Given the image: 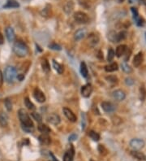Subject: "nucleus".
I'll use <instances>...</instances> for the list:
<instances>
[{"mask_svg": "<svg viewBox=\"0 0 146 161\" xmlns=\"http://www.w3.org/2000/svg\"><path fill=\"white\" fill-rule=\"evenodd\" d=\"M4 76L6 82L8 83L13 82L16 77V70L12 66H8L5 69Z\"/></svg>", "mask_w": 146, "mask_h": 161, "instance_id": "7ed1b4c3", "label": "nucleus"}, {"mask_svg": "<svg viewBox=\"0 0 146 161\" xmlns=\"http://www.w3.org/2000/svg\"><path fill=\"white\" fill-rule=\"evenodd\" d=\"M49 48L51 49V50H54V51H61V47L57 43H52L49 45Z\"/></svg>", "mask_w": 146, "mask_h": 161, "instance_id": "58836bf2", "label": "nucleus"}, {"mask_svg": "<svg viewBox=\"0 0 146 161\" xmlns=\"http://www.w3.org/2000/svg\"><path fill=\"white\" fill-rule=\"evenodd\" d=\"M31 115H32L33 118L36 121L42 122V116H41V115H40L39 113H37V112H33V113L31 114Z\"/></svg>", "mask_w": 146, "mask_h": 161, "instance_id": "e433bc0d", "label": "nucleus"}, {"mask_svg": "<svg viewBox=\"0 0 146 161\" xmlns=\"http://www.w3.org/2000/svg\"><path fill=\"white\" fill-rule=\"evenodd\" d=\"M90 161H94V160H90Z\"/></svg>", "mask_w": 146, "mask_h": 161, "instance_id": "3c124183", "label": "nucleus"}, {"mask_svg": "<svg viewBox=\"0 0 146 161\" xmlns=\"http://www.w3.org/2000/svg\"><path fill=\"white\" fill-rule=\"evenodd\" d=\"M21 127L23 129V130L26 132V133H33V130H34V127H31V126H27V125H22L21 124Z\"/></svg>", "mask_w": 146, "mask_h": 161, "instance_id": "c9c22d12", "label": "nucleus"}, {"mask_svg": "<svg viewBox=\"0 0 146 161\" xmlns=\"http://www.w3.org/2000/svg\"><path fill=\"white\" fill-rule=\"evenodd\" d=\"M33 96H34L35 99L38 103H44L46 101V96L44 95V93L38 88H36L34 90Z\"/></svg>", "mask_w": 146, "mask_h": 161, "instance_id": "423d86ee", "label": "nucleus"}, {"mask_svg": "<svg viewBox=\"0 0 146 161\" xmlns=\"http://www.w3.org/2000/svg\"><path fill=\"white\" fill-rule=\"evenodd\" d=\"M74 9V3H73L72 1H69V2H67V3L64 5V8H63V10L64 12L67 14H70Z\"/></svg>", "mask_w": 146, "mask_h": 161, "instance_id": "5701e85b", "label": "nucleus"}, {"mask_svg": "<svg viewBox=\"0 0 146 161\" xmlns=\"http://www.w3.org/2000/svg\"><path fill=\"white\" fill-rule=\"evenodd\" d=\"M20 4L16 0H8L7 3L3 6L4 8H17Z\"/></svg>", "mask_w": 146, "mask_h": 161, "instance_id": "a211bd4d", "label": "nucleus"}, {"mask_svg": "<svg viewBox=\"0 0 146 161\" xmlns=\"http://www.w3.org/2000/svg\"><path fill=\"white\" fill-rule=\"evenodd\" d=\"M88 42L89 43L91 47H94L99 42V37L95 34H90L88 37Z\"/></svg>", "mask_w": 146, "mask_h": 161, "instance_id": "4468645a", "label": "nucleus"}, {"mask_svg": "<svg viewBox=\"0 0 146 161\" xmlns=\"http://www.w3.org/2000/svg\"><path fill=\"white\" fill-rule=\"evenodd\" d=\"M102 108L106 112H113L115 110V106L111 102H102Z\"/></svg>", "mask_w": 146, "mask_h": 161, "instance_id": "9d476101", "label": "nucleus"}, {"mask_svg": "<svg viewBox=\"0 0 146 161\" xmlns=\"http://www.w3.org/2000/svg\"><path fill=\"white\" fill-rule=\"evenodd\" d=\"M3 75L2 73V72L0 71V86L3 85Z\"/></svg>", "mask_w": 146, "mask_h": 161, "instance_id": "37998d69", "label": "nucleus"}, {"mask_svg": "<svg viewBox=\"0 0 146 161\" xmlns=\"http://www.w3.org/2000/svg\"><path fill=\"white\" fill-rule=\"evenodd\" d=\"M128 36V33L126 31H122L120 33L117 34V42H120L122 40H124Z\"/></svg>", "mask_w": 146, "mask_h": 161, "instance_id": "7c9ffc66", "label": "nucleus"}, {"mask_svg": "<svg viewBox=\"0 0 146 161\" xmlns=\"http://www.w3.org/2000/svg\"><path fill=\"white\" fill-rule=\"evenodd\" d=\"M121 67H122V69L126 73H132V68L130 67L128 64H127L126 62H123V63H122V64H121Z\"/></svg>", "mask_w": 146, "mask_h": 161, "instance_id": "c756f323", "label": "nucleus"}, {"mask_svg": "<svg viewBox=\"0 0 146 161\" xmlns=\"http://www.w3.org/2000/svg\"><path fill=\"white\" fill-rule=\"evenodd\" d=\"M63 114L65 115V116L68 118L70 121H76V116L75 114L73 113L72 110H70V109L68 108H64L63 109Z\"/></svg>", "mask_w": 146, "mask_h": 161, "instance_id": "1a4fd4ad", "label": "nucleus"}, {"mask_svg": "<svg viewBox=\"0 0 146 161\" xmlns=\"http://www.w3.org/2000/svg\"><path fill=\"white\" fill-rule=\"evenodd\" d=\"M13 51L19 57H25L29 53V48L25 42L16 41L13 45Z\"/></svg>", "mask_w": 146, "mask_h": 161, "instance_id": "f257e3e1", "label": "nucleus"}, {"mask_svg": "<svg viewBox=\"0 0 146 161\" xmlns=\"http://www.w3.org/2000/svg\"><path fill=\"white\" fill-rule=\"evenodd\" d=\"M3 42H4L3 36V34H1V32H0V45H2V44L3 43Z\"/></svg>", "mask_w": 146, "mask_h": 161, "instance_id": "a18cd8bd", "label": "nucleus"}, {"mask_svg": "<svg viewBox=\"0 0 146 161\" xmlns=\"http://www.w3.org/2000/svg\"><path fill=\"white\" fill-rule=\"evenodd\" d=\"M119 69V66L117 63H111L109 65H106L105 67V70L107 73H112V72H115Z\"/></svg>", "mask_w": 146, "mask_h": 161, "instance_id": "4be33fe9", "label": "nucleus"}, {"mask_svg": "<svg viewBox=\"0 0 146 161\" xmlns=\"http://www.w3.org/2000/svg\"><path fill=\"white\" fill-rule=\"evenodd\" d=\"M39 141L42 143L45 144V145H49L51 142L50 138L49 137V135L46 134H42V135L39 136Z\"/></svg>", "mask_w": 146, "mask_h": 161, "instance_id": "412c9836", "label": "nucleus"}, {"mask_svg": "<svg viewBox=\"0 0 146 161\" xmlns=\"http://www.w3.org/2000/svg\"><path fill=\"white\" fill-rule=\"evenodd\" d=\"M4 104L7 110H8V112H11L12 109V101H11V99H10L9 98H7V99H5Z\"/></svg>", "mask_w": 146, "mask_h": 161, "instance_id": "473e14b6", "label": "nucleus"}, {"mask_svg": "<svg viewBox=\"0 0 146 161\" xmlns=\"http://www.w3.org/2000/svg\"><path fill=\"white\" fill-rule=\"evenodd\" d=\"M47 121L52 124V125H57L60 123L61 119L59 117V116L57 115V114H50L47 116Z\"/></svg>", "mask_w": 146, "mask_h": 161, "instance_id": "9b49d317", "label": "nucleus"}, {"mask_svg": "<svg viewBox=\"0 0 146 161\" xmlns=\"http://www.w3.org/2000/svg\"><path fill=\"white\" fill-rule=\"evenodd\" d=\"M126 84L127 85H128V86H132L134 84V80L132 78H131V77H128V78H126Z\"/></svg>", "mask_w": 146, "mask_h": 161, "instance_id": "a19ab883", "label": "nucleus"}, {"mask_svg": "<svg viewBox=\"0 0 146 161\" xmlns=\"http://www.w3.org/2000/svg\"><path fill=\"white\" fill-rule=\"evenodd\" d=\"M86 35V30L85 29H78L75 34H74V38L76 41H80V40L83 39Z\"/></svg>", "mask_w": 146, "mask_h": 161, "instance_id": "dca6fc26", "label": "nucleus"}, {"mask_svg": "<svg viewBox=\"0 0 146 161\" xmlns=\"http://www.w3.org/2000/svg\"><path fill=\"white\" fill-rule=\"evenodd\" d=\"M81 117H82V129H85V120H86V116H85V113H82L81 114Z\"/></svg>", "mask_w": 146, "mask_h": 161, "instance_id": "ea45409f", "label": "nucleus"}, {"mask_svg": "<svg viewBox=\"0 0 146 161\" xmlns=\"http://www.w3.org/2000/svg\"><path fill=\"white\" fill-rule=\"evenodd\" d=\"M112 96L117 101L124 100L125 98H126V95H125L124 91H123L122 90H115L112 93Z\"/></svg>", "mask_w": 146, "mask_h": 161, "instance_id": "6e6552de", "label": "nucleus"}, {"mask_svg": "<svg viewBox=\"0 0 146 161\" xmlns=\"http://www.w3.org/2000/svg\"><path fill=\"white\" fill-rule=\"evenodd\" d=\"M6 37H7V38L8 40L10 42H14V40L16 38V34H15V31L13 29L12 27H8L7 29H6Z\"/></svg>", "mask_w": 146, "mask_h": 161, "instance_id": "f8f14e48", "label": "nucleus"}, {"mask_svg": "<svg viewBox=\"0 0 146 161\" xmlns=\"http://www.w3.org/2000/svg\"><path fill=\"white\" fill-rule=\"evenodd\" d=\"M18 116L21 121L22 125H25L27 126L33 127V123L32 121L31 118L29 117V114L27 113L25 109H20L18 112Z\"/></svg>", "mask_w": 146, "mask_h": 161, "instance_id": "f03ea898", "label": "nucleus"}, {"mask_svg": "<svg viewBox=\"0 0 146 161\" xmlns=\"http://www.w3.org/2000/svg\"><path fill=\"white\" fill-rule=\"evenodd\" d=\"M98 151L101 155H103V156H106L107 154V150H106V148L103 145H99Z\"/></svg>", "mask_w": 146, "mask_h": 161, "instance_id": "4c0bfd02", "label": "nucleus"}, {"mask_svg": "<svg viewBox=\"0 0 146 161\" xmlns=\"http://www.w3.org/2000/svg\"><path fill=\"white\" fill-rule=\"evenodd\" d=\"M8 124V116L3 112H0V125L2 127H5Z\"/></svg>", "mask_w": 146, "mask_h": 161, "instance_id": "f3484780", "label": "nucleus"}, {"mask_svg": "<svg viewBox=\"0 0 146 161\" xmlns=\"http://www.w3.org/2000/svg\"><path fill=\"white\" fill-rule=\"evenodd\" d=\"M89 136L93 141H96V142H98V141H99V139H100V135H99L98 133H96L95 131H90V132L89 133Z\"/></svg>", "mask_w": 146, "mask_h": 161, "instance_id": "2f4dec72", "label": "nucleus"}, {"mask_svg": "<svg viewBox=\"0 0 146 161\" xmlns=\"http://www.w3.org/2000/svg\"><path fill=\"white\" fill-rule=\"evenodd\" d=\"M81 73L82 77H88L89 72H88V69H87V66H86L85 62H82L81 64Z\"/></svg>", "mask_w": 146, "mask_h": 161, "instance_id": "a878e982", "label": "nucleus"}, {"mask_svg": "<svg viewBox=\"0 0 146 161\" xmlns=\"http://www.w3.org/2000/svg\"><path fill=\"white\" fill-rule=\"evenodd\" d=\"M53 68L55 69L57 71V73L59 74H62L63 73V66L60 64L59 63H58L57 61L55 60H53Z\"/></svg>", "mask_w": 146, "mask_h": 161, "instance_id": "b1692460", "label": "nucleus"}, {"mask_svg": "<svg viewBox=\"0 0 146 161\" xmlns=\"http://www.w3.org/2000/svg\"><path fill=\"white\" fill-rule=\"evenodd\" d=\"M141 2V3L144 5H146V0H139Z\"/></svg>", "mask_w": 146, "mask_h": 161, "instance_id": "09e8293b", "label": "nucleus"}, {"mask_svg": "<svg viewBox=\"0 0 146 161\" xmlns=\"http://www.w3.org/2000/svg\"><path fill=\"white\" fill-rule=\"evenodd\" d=\"M25 107L29 109V110L33 111V110H34L35 109L34 104L31 102V100L28 97H26L25 99Z\"/></svg>", "mask_w": 146, "mask_h": 161, "instance_id": "cd10ccee", "label": "nucleus"}, {"mask_svg": "<svg viewBox=\"0 0 146 161\" xmlns=\"http://www.w3.org/2000/svg\"><path fill=\"white\" fill-rule=\"evenodd\" d=\"M115 51L112 50V49H110L109 51H108V55H107V60L109 62H111L114 60V58H115Z\"/></svg>", "mask_w": 146, "mask_h": 161, "instance_id": "f704fd0d", "label": "nucleus"}, {"mask_svg": "<svg viewBox=\"0 0 146 161\" xmlns=\"http://www.w3.org/2000/svg\"><path fill=\"white\" fill-rule=\"evenodd\" d=\"M74 19L79 24H87L89 21L88 15L83 12H76L74 13Z\"/></svg>", "mask_w": 146, "mask_h": 161, "instance_id": "20e7f679", "label": "nucleus"}, {"mask_svg": "<svg viewBox=\"0 0 146 161\" xmlns=\"http://www.w3.org/2000/svg\"><path fill=\"white\" fill-rule=\"evenodd\" d=\"M108 39L112 42H117V34L115 31H111L108 34Z\"/></svg>", "mask_w": 146, "mask_h": 161, "instance_id": "c85d7f7f", "label": "nucleus"}, {"mask_svg": "<svg viewBox=\"0 0 146 161\" xmlns=\"http://www.w3.org/2000/svg\"><path fill=\"white\" fill-rule=\"evenodd\" d=\"M143 60H144L143 54H142V52H139L136 56L134 57L133 65L135 66L136 68H138V67L143 63Z\"/></svg>", "mask_w": 146, "mask_h": 161, "instance_id": "2eb2a0df", "label": "nucleus"}, {"mask_svg": "<svg viewBox=\"0 0 146 161\" xmlns=\"http://www.w3.org/2000/svg\"><path fill=\"white\" fill-rule=\"evenodd\" d=\"M50 156L52 157V160H53V161H59L58 160H57V159H56L55 157V156H54V155H53L52 153H50Z\"/></svg>", "mask_w": 146, "mask_h": 161, "instance_id": "de8ad7c7", "label": "nucleus"}, {"mask_svg": "<svg viewBox=\"0 0 146 161\" xmlns=\"http://www.w3.org/2000/svg\"><path fill=\"white\" fill-rule=\"evenodd\" d=\"M38 130L40 131L41 133L46 134H48L49 133H50V129L47 125H44V124H40V125H39Z\"/></svg>", "mask_w": 146, "mask_h": 161, "instance_id": "393cba45", "label": "nucleus"}, {"mask_svg": "<svg viewBox=\"0 0 146 161\" xmlns=\"http://www.w3.org/2000/svg\"><path fill=\"white\" fill-rule=\"evenodd\" d=\"M42 67L43 71L46 72V73L50 72V64H49V62H48L46 59H43L42 60Z\"/></svg>", "mask_w": 146, "mask_h": 161, "instance_id": "bb28decb", "label": "nucleus"}, {"mask_svg": "<svg viewBox=\"0 0 146 161\" xmlns=\"http://www.w3.org/2000/svg\"><path fill=\"white\" fill-rule=\"evenodd\" d=\"M106 81H107L108 82L111 83L113 85L118 83V78L116 77L115 76H108V77H106Z\"/></svg>", "mask_w": 146, "mask_h": 161, "instance_id": "72a5a7b5", "label": "nucleus"}, {"mask_svg": "<svg viewBox=\"0 0 146 161\" xmlns=\"http://www.w3.org/2000/svg\"><path fill=\"white\" fill-rule=\"evenodd\" d=\"M98 57L99 59H101V60H102V59H103V54H102V52L101 51H99L98 55Z\"/></svg>", "mask_w": 146, "mask_h": 161, "instance_id": "49530a36", "label": "nucleus"}, {"mask_svg": "<svg viewBox=\"0 0 146 161\" xmlns=\"http://www.w3.org/2000/svg\"><path fill=\"white\" fill-rule=\"evenodd\" d=\"M17 78L19 81L21 82V81H23V80L25 79V75H24V74H19L17 76Z\"/></svg>", "mask_w": 146, "mask_h": 161, "instance_id": "c03bdc74", "label": "nucleus"}, {"mask_svg": "<svg viewBox=\"0 0 146 161\" xmlns=\"http://www.w3.org/2000/svg\"><path fill=\"white\" fill-rule=\"evenodd\" d=\"M130 147L133 149L134 151H140L145 147V142L140 138H134L130 142Z\"/></svg>", "mask_w": 146, "mask_h": 161, "instance_id": "39448f33", "label": "nucleus"}, {"mask_svg": "<svg viewBox=\"0 0 146 161\" xmlns=\"http://www.w3.org/2000/svg\"><path fill=\"white\" fill-rule=\"evenodd\" d=\"M93 92V87L90 84H86L81 88V95L85 98H89Z\"/></svg>", "mask_w": 146, "mask_h": 161, "instance_id": "0eeeda50", "label": "nucleus"}, {"mask_svg": "<svg viewBox=\"0 0 146 161\" xmlns=\"http://www.w3.org/2000/svg\"><path fill=\"white\" fill-rule=\"evenodd\" d=\"M132 156L134 157V158H136V159H137L139 160H146V156L144 154V153L141 152V151H132Z\"/></svg>", "mask_w": 146, "mask_h": 161, "instance_id": "aec40b11", "label": "nucleus"}, {"mask_svg": "<svg viewBox=\"0 0 146 161\" xmlns=\"http://www.w3.org/2000/svg\"><path fill=\"white\" fill-rule=\"evenodd\" d=\"M119 2H120V3H123V1H124V0H119Z\"/></svg>", "mask_w": 146, "mask_h": 161, "instance_id": "8fccbe9b", "label": "nucleus"}, {"mask_svg": "<svg viewBox=\"0 0 146 161\" xmlns=\"http://www.w3.org/2000/svg\"><path fill=\"white\" fill-rule=\"evenodd\" d=\"M74 155H75V151L72 147H71L70 149H68L66 152H65L64 156H63V161H72L73 158H74Z\"/></svg>", "mask_w": 146, "mask_h": 161, "instance_id": "ddd939ff", "label": "nucleus"}, {"mask_svg": "<svg viewBox=\"0 0 146 161\" xmlns=\"http://www.w3.org/2000/svg\"><path fill=\"white\" fill-rule=\"evenodd\" d=\"M76 138H77V135L76 134H72V135H70L69 136V138H68V140H69V142H74V141H76Z\"/></svg>", "mask_w": 146, "mask_h": 161, "instance_id": "79ce46f5", "label": "nucleus"}, {"mask_svg": "<svg viewBox=\"0 0 146 161\" xmlns=\"http://www.w3.org/2000/svg\"><path fill=\"white\" fill-rule=\"evenodd\" d=\"M127 46L126 45H120L118 47L116 48V52L115 55H117V57H121L124 55L126 51H127Z\"/></svg>", "mask_w": 146, "mask_h": 161, "instance_id": "6ab92c4d", "label": "nucleus"}]
</instances>
